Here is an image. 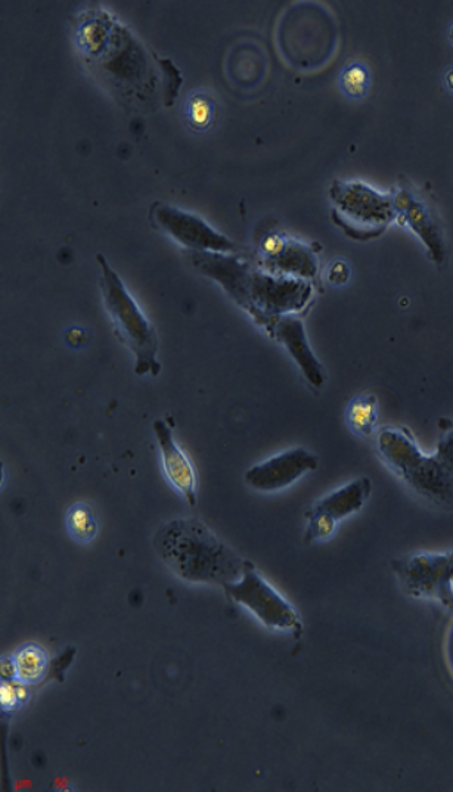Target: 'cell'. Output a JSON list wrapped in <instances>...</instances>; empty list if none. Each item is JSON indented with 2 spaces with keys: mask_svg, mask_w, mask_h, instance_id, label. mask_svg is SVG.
I'll return each instance as SVG.
<instances>
[{
  "mask_svg": "<svg viewBox=\"0 0 453 792\" xmlns=\"http://www.w3.org/2000/svg\"><path fill=\"white\" fill-rule=\"evenodd\" d=\"M189 256L198 272L222 285L266 331L276 319L302 312L312 300V282L251 267L237 254L191 251Z\"/></svg>",
  "mask_w": 453,
  "mask_h": 792,
  "instance_id": "obj_1",
  "label": "cell"
},
{
  "mask_svg": "<svg viewBox=\"0 0 453 792\" xmlns=\"http://www.w3.org/2000/svg\"><path fill=\"white\" fill-rule=\"evenodd\" d=\"M154 546L161 561L186 582L225 586L240 580L244 571L240 555L197 518L164 524L155 534Z\"/></svg>",
  "mask_w": 453,
  "mask_h": 792,
  "instance_id": "obj_2",
  "label": "cell"
},
{
  "mask_svg": "<svg viewBox=\"0 0 453 792\" xmlns=\"http://www.w3.org/2000/svg\"><path fill=\"white\" fill-rule=\"evenodd\" d=\"M375 450L381 462L418 498L440 509H453V472L436 455H425L408 428H380Z\"/></svg>",
  "mask_w": 453,
  "mask_h": 792,
  "instance_id": "obj_3",
  "label": "cell"
},
{
  "mask_svg": "<svg viewBox=\"0 0 453 792\" xmlns=\"http://www.w3.org/2000/svg\"><path fill=\"white\" fill-rule=\"evenodd\" d=\"M96 262L101 267V290L105 309L114 323L116 334L135 356L136 374L139 377L142 375L157 377L161 365L157 357L158 337L154 326L139 309L135 298L129 294L126 285L105 257L98 254Z\"/></svg>",
  "mask_w": 453,
  "mask_h": 792,
  "instance_id": "obj_4",
  "label": "cell"
},
{
  "mask_svg": "<svg viewBox=\"0 0 453 792\" xmlns=\"http://www.w3.org/2000/svg\"><path fill=\"white\" fill-rule=\"evenodd\" d=\"M330 197L334 203L333 222L353 241L380 238L397 220L392 195L381 194L358 180H335Z\"/></svg>",
  "mask_w": 453,
  "mask_h": 792,
  "instance_id": "obj_5",
  "label": "cell"
},
{
  "mask_svg": "<svg viewBox=\"0 0 453 792\" xmlns=\"http://www.w3.org/2000/svg\"><path fill=\"white\" fill-rule=\"evenodd\" d=\"M226 596L247 608L262 624L271 629L300 632L299 614L259 573L251 562L245 561L244 571L237 582L223 586Z\"/></svg>",
  "mask_w": 453,
  "mask_h": 792,
  "instance_id": "obj_6",
  "label": "cell"
},
{
  "mask_svg": "<svg viewBox=\"0 0 453 792\" xmlns=\"http://www.w3.org/2000/svg\"><path fill=\"white\" fill-rule=\"evenodd\" d=\"M393 568L409 595L436 599L453 611V551L397 559Z\"/></svg>",
  "mask_w": 453,
  "mask_h": 792,
  "instance_id": "obj_7",
  "label": "cell"
},
{
  "mask_svg": "<svg viewBox=\"0 0 453 792\" xmlns=\"http://www.w3.org/2000/svg\"><path fill=\"white\" fill-rule=\"evenodd\" d=\"M150 219L158 229L166 232L191 251L237 254L240 250L231 239L214 231L212 226L207 225L200 217L179 208L155 203L151 207Z\"/></svg>",
  "mask_w": 453,
  "mask_h": 792,
  "instance_id": "obj_8",
  "label": "cell"
},
{
  "mask_svg": "<svg viewBox=\"0 0 453 792\" xmlns=\"http://www.w3.org/2000/svg\"><path fill=\"white\" fill-rule=\"evenodd\" d=\"M260 266L276 275L312 282L319 273L318 253L312 245L269 231L259 239Z\"/></svg>",
  "mask_w": 453,
  "mask_h": 792,
  "instance_id": "obj_9",
  "label": "cell"
},
{
  "mask_svg": "<svg viewBox=\"0 0 453 792\" xmlns=\"http://www.w3.org/2000/svg\"><path fill=\"white\" fill-rule=\"evenodd\" d=\"M319 461L303 447L285 450L245 472L244 480L257 492L272 493L293 486L304 475L318 470Z\"/></svg>",
  "mask_w": 453,
  "mask_h": 792,
  "instance_id": "obj_10",
  "label": "cell"
},
{
  "mask_svg": "<svg viewBox=\"0 0 453 792\" xmlns=\"http://www.w3.org/2000/svg\"><path fill=\"white\" fill-rule=\"evenodd\" d=\"M393 198L397 211V222L408 226L420 238L425 251H427L428 259H431V262L442 269L448 259L445 238H443L442 229L431 216L430 210L408 188L397 189Z\"/></svg>",
  "mask_w": 453,
  "mask_h": 792,
  "instance_id": "obj_11",
  "label": "cell"
},
{
  "mask_svg": "<svg viewBox=\"0 0 453 792\" xmlns=\"http://www.w3.org/2000/svg\"><path fill=\"white\" fill-rule=\"evenodd\" d=\"M266 332L287 349L291 359L296 363L310 387L316 388V390H322L325 387L327 371L310 347L302 319L296 318L294 315L282 316V318L276 319Z\"/></svg>",
  "mask_w": 453,
  "mask_h": 792,
  "instance_id": "obj_12",
  "label": "cell"
},
{
  "mask_svg": "<svg viewBox=\"0 0 453 792\" xmlns=\"http://www.w3.org/2000/svg\"><path fill=\"white\" fill-rule=\"evenodd\" d=\"M152 428L167 481L172 484L173 489L181 493L189 505H197V474L188 456L176 443L172 427L164 419H157Z\"/></svg>",
  "mask_w": 453,
  "mask_h": 792,
  "instance_id": "obj_13",
  "label": "cell"
},
{
  "mask_svg": "<svg viewBox=\"0 0 453 792\" xmlns=\"http://www.w3.org/2000/svg\"><path fill=\"white\" fill-rule=\"evenodd\" d=\"M372 495V481L368 477L356 478L313 503L309 512H321L337 523L358 514Z\"/></svg>",
  "mask_w": 453,
  "mask_h": 792,
  "instance_id": "obj_14",
  "label": "cell"
},
{
  "mask_svg": "<svg viewBox=\"0 0 453 792\" xmlns=\"http://www.w3.org/2000/svg\"><path fill=\"white\" fill-rule=\"evenodd\" d=\"M347 428L359 439H375L380 431V399L366 391L350 400L344 412Z\"/></svg>",
  "mask_w": 453,
  "mask_h": 792,
  "instance_id": "obj_15",
  "label": "cell"
},
{
  "mask_svg": "<svg viewBox=\"0 0 453 792\" xmlns=\"http://www.w3.org/2000/svg\"><path fill=\"white\" fill-rule=\"evenodd\" d=\"M14 661L17 680L29 685H36L45 679L49 669V655L43 646L37 644L21 645L11 655Z\"/></svg>",
  "mask_w": 453,
  "mask_h": 792,
  "instance_id": "obj_16",
  "label": "cell"
},
{
  "mask_svg": "<svg viewBox=\"0 0 453 792\" xmlns=\"http://www.w3.org/2000/svg\"><path fill=\"white\" fill-rule=\"evenodd\" d=\"M65 526L71 539L77 543H91L98 534V521L88 503H74L65 515Z\"/></svg>",
  "mask_w": 453,
  "mask_h": 792,
  "instance_id": "obj_17",
  "label": "cell"
},
{
  "mask_svg": "<svg viewBox=\"0 0 453 792\" xmlns=\"http://www.w3.org/2000/svg\"><path fill=\"white\" fill-rule=\"evenodd\" d=\"M216 114V104L206 93H195L189 98L186 118H188L189 126L197 132L210 129L216 120Z\"/></svg>",
  "mask_w": 453,
  "mask_h": 792,
  "instance_id": "obj_18",
  "label": "cell"
},
{
  "mask_svg": "<svg viewBox=\"0 0 453 792\" xmlns=\"http://www.w3.org/2000/svg\"><path fill=\"white\" fill-rule=\"evenodd\" d=\"M307 528L304 533V542H324L331 539L337 531L338 523L334 518L321 512H306Z\"/></svg>",
  "mask_w": 453,
  "mask_h": 792,
  "instance_id": "obj_19",
  "label": "cell"
},
{
  "mask_svg": "<svg viewBox=\"0 0 453 792\" xmlns=\"http://www.w3.org/2000/svg\"><path fill=\"white\" fill-rule=\"evenodd\" d=\"M30 695L26 683L20 680H5L0 683V707L3 713L20 710L29 701Z\"/></svg>",
  "mask_w": 453,
  "mask_h": 792,
  "instance_id": "obj_20",
  "label": "cell"
},
{
  "mask_svg": "<svg viewBox=\"0 0 453 792\" xmlns=\"http://www.w3.org/2000/svg\"><path fill=\"white\" fill-rule=\"evenodd\" d=\"M341 85H343L344 92L352 98H361L365 95L368 89V73L365 68L359 64L350 65L346 68L341 77Z\"/></svg>",
  "mask_w": 453,
  "mask_h": 792,
  "instance_id": "obj_21",
  "label": "cell"
},
{
  "mask_svg": "<svg viewBox=\"0 0 453 792\" xmlns=\"http://www.w3.org/2000/svg\"><path fill=\"white\" fill-rule=\"evenodd\" d=\"M434 455L448 470L453 472V428L448 433L443 434L442 439L437 443Z\"/></svg>",
  "mask_w": 453,
  "mask_h": 792,
  "instance_id": "obj_22",
  "label": "cell"
},
{
  "mask_svg": "<svg viewBox=\"0 0 453 792\" xmlns=\"http://www.w3.org/2000/svg\"><path fill=\"white\" fill-rule=\"evenodd\" d=\"M350 279V269L343 260H335V262L330 264L327 270V281L330 282L333 287H343L349 282Z\"/></svg>",
  "mask_w": 453,
  "mask_h": 792,
  "instance_id": "obj_23",
  "label": "cell"
},
{
  "mask_svg": "<svg viewBox=\"0 0 453 792\" xmlns=\"http://www.w3.org/2000/svg\"><path fill=\"white\" fill-rule=\"evenodd\" d=\"M65 340H67V343L70 344V346H82V344L86 341L85 331L80 328H71L70 331L67 332V335H65Z\"/></svg>",
  "mask_w": 453,
  "mask_h": 792,
  "instance_id": "obj_24",
  "label": "cell"
},
{
  "mask_svg": "<svg viewBox=\"0 0 453 792\" xmlns=\"http://www.w3.org/2000/svg\"><path fill=\"white\" fill-rule=\"evenodd\" d=\"M2 679L5 680H17V675H15V666L14 661H12V657L3 658L2 660Z\"/></svg>",
  "mask_w": 453,
  "mask_h": 792,
  "instance_id": "obj_25",
  "label": "cell"
}]
</instances>
